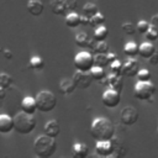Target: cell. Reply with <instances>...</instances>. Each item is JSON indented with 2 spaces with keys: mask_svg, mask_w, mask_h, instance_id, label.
<instances>
[{
  "mask_svg": "<svg viewBox=\"0 0 158 158\" xmlns=\"http://www.w3.org/2000/svg\"><path fill=\"white\" fill-rule=\"evenodd\" d=\"M148 62H149L152 65H157V64H158V53L154 52V53L148 58Z\"/></svg>",
  "mask_w": 158,
  "mask_h": 158,
  "instance_id": "74e56055",
  "label": "cell"
},
{
  "mask_svg": "<svg viewBox=\"0 0 158 158\" xmlns=\"http://www.w3.org/2000/svg\"><path fill=\"white\" fill-rule=\"evenodd\" d=\"M105 23V16L100 12V11H98L96 14H94L93 16H90L89 17V26H91V27H98V26H100V25H104Z\"/></svg>",
  "mask_w": 158,
  "mask_h": 158,
  "instance_id": "603a6c76",
  "label": "cell"
},
{
  "mask_svg": "<svg viewBox=\"0 0 158 158\" xmlns=\"http://www.w3.org/2000/svg\"><path fill=\"white\" fill-rule=\"evenodd\" d=\"M157 133H158V128H157Z\"/></svg>",
  "mask_w": 158,
  "mask_h": 158,
  "instance_id": "ee69618b",
  "label": "cell"
},
{
  "mask_svg": "<svg viewBox=\"0 0 158 158\" xmlns=\"http://www.w3.org/2000/svg\"><path fill=\"white\" fill-rule=\"evenodd\" d=\"M106 54H107V59H109V64H110V63H111L112 60H115V59L117 58V57H116V54H115V53H112V52H110V51H109V52H107Z\"/></svg>",
  "mask_w": 158,
  "mask_h": 158,
  "instance_id": "ab89813d",
  "label": "cell"
},
{
  "mask_svg": "<svg viewBox=\"0 0 158 158\" xmlns=\"http://www.w3.org/2000/svg\"><path fill=\"white\" fill-rule=\"evenodd\" d=\"M72 79H73L75 86L79 88V89H86L93 83V78L90 77L89 72H83V70H78V69L73 74V78Z\"/></svg>",
  "mask_w": 158,
  "mask_h": 158,
  "instance_id": "30bf717a",
  "label": "cell"
},
{
  "mask_svg": "<svg viewBox=\"0 0 158 158\" xmlns=\"http://www.w3.org/2000/svg\"><path fill=\"white\" fill-rule=\"evenodd\" d=\"M90 135L96 141L111 139L115 136V126L106 117H96L90 125Z\"/></svg>",
  "mask_w": 158,
  "mask_h": 158,
  "instance_id": "6da1fadb",
  "label": "cell"
},
{
  "mask_svg": "<svg viewBox=\"0 0 158 158\" xmlns=\"http://www.w3.org/2000/svg\"><path fill=\"white\" fill-rule=\"evenodd\" d=\"M123 53L127 56V57H135L138 54V46L136 42H127L125 46H123Z\"/></svg>",
  "mask_w": 158,
  "mask_h": 158,
  "instance_id": "d4e9b609",
  "label": "cell"
},
{
  "mask_svg": "<svg viewBox=\"0 0 158 158\" xmlns=\"http://www.w3.org/2000/svg\"><path fill=\"white\" fill-rule=\"evenodd\" d=\"M110 69H111V73L114 74H121V69H122V63L118 60V58H116L115 60H112L110 64H109Z\"/></svg>",
  "mask_w": 158,
  "mask_h": 158,
  "instance_id": "d6a6232c",
  "label": "cell"
},
{
  "mask_svg": "<svg viewBox=\"0 0 158 158\" xmlns=\"http://www.w3.org/2000/svg\"><path fill=\"white\" fill-rule=\"evenodd\" d=\"M120 120L125 126H131L137 122L138 120V111L135 106L127 105L120 112Z\"/></svg>",
  "mask_w": 158,
  "mask_h": 158,
  "instance_id": "9c48e42d",
  "label": "cell"
},
{
  "mask_svg": "<svg viewBox=\"0 0 158 158\" xmlns=\"http://www.w3.org/2000/svg\"><path fill=\"white\" fill-rule=\"evenodd\" d=\"M21 111H23L26 114H30V115H33L37 111L35 98H32V96H25L21 100Z\"/></svg>",
  "mask_w": 158,
  "mask_h": 158,
  "instance_id": "9a60e30c",
  "label": "cell"
},
{
  "mask_svg": "<svg viewBox=\"0 0 158 158\" xmlns=\"http://www.w3.org/2000/svg\"><path fill=\"white\" fill-rule=\"evenodd\" d=\"M138 60H136L133 57H128L126 59V62L122 64V69H121V75L125 77H135L138 72Z\"/></svg>",
  "mask_w": 158,
  "mask_h": 158,
  "instance_id": "7c38bea8",
  "label": "cell"
},
{
  "mask_svg": "<svg viewBox=\"0 0 158 158\" xmlns=\"http://www.w3.org/2000/svg\"><path fill=\"white\" fill-rule=\"evenodd\" d=\"M73 156L74 157H78V158H85L89 153V149H88V146L85 143H81V142H77L73 144Z\"/></svg>",
  "mask_w": 158,
  "mask_h": 158,
  "instance_id": "ffe728a7",
  "label": "cell"
},
{
  "mask_svg": "<svg viewBox=\"0 0 158 158\" xmlns=\"http://www.w3.org/2000/svg\"><path fill=\"white\" fill-rule=\"evenodd\" d=\"M154 93H156V85H154L151 80H147V81H141V80H138V81L135 84L133 95H135L136 99H138V100H141V101L151 100Z\"/></svg>",
  "mask_w": 158,
  "mask_h": 158,
  "instance_id": "5b68a950",
  "label": "cell"
},
{
  "mask_svg": "<svg viewBox=\"0 0 158 158\" xmlns=\"http://www.w3.org/2000/svg\"><path fill=\"white\" fill-rule=\"evenodd\" d=\"M26 9L32 16H40L44 10V5L41 0H28L26 4Z\"/></svg>",
  "mask_w": 158,
  "mask_h": 158,
  "instance_id": "5bb4252c",
  "label": "cell"
},
{
  "mask_svg": "<svg viewBox=\"0 0 158 158\" xmlns=\"http://www.w3.org/2000/svg\"><path fill=\"white\" fill-rule=\"evenodd\" d=\"M89 74L93 78V80H98V81H100L106 75L104 68L102 67H99V65H93L90 68V70H89Z\"/></svg>",
  "mask_w": 158,
  "mask_h": 158,
  "instance_id": "7402d4cb",
  "label": "cell"
},
{
  "mask_svg": "<svg viewBox=\"0 0 158 158\" xmlns=\"http://www.w3.org/2000/svg\"><path fill=\"white\" fill-rule=\"evenodd\" d=\"M77 89L73 79H68V78H64L60 80L59 83V91L64 95H68V94H72L74 90Z\"/></svg>",
  "mask_w": 158,
  "mask_h": 158,
  "instance_id": "d6986e66",
  "label": "cell"
},
{
  "mask_svg": "<svg viewBox=\"0 0 158 158\" xmlns=\"http://www.w3.org/2000/svg\"><path fill=\"white\" fill-rule=\"evenodd\" d=\"M89 23V17L85 15H80V25H88Z\"/></svg>",
  "mask_w": 158,
  "mask_h": 158,
  "instance_id": "60d3db41",
  "label": "cell"
},
{
  "mask_svg": "<svg viewBox=\"0 0 158 158\" xmlns=\"http://www.w3.org/2000/svg\"><path fill=\"white\" fill-rule=\"evenodd\" d=\"M12 118H14V130L20 135H30L36 128L37 122L33 115L20 111Z\"/></svg>",
  "mask_w": 158,
  "mask_h": 158,
  "instance_id": "3957f363",
  "label": "cell"
},
{
  "mask_svg": "<svg viewBox=\"0 0 158 158\" xmlns=\"http://www.w3.org/2000/svg\"><path fill=\"white\" fill-rule=\"evenodd\" d=\"M107 35H109V30L104 25H100V26L95 27V30H94V40L95 41H105Z\"/></svg>",
  "mask_w": 158,
  "mask_h": 158,
  "instance_id": "cb8c5ba5",
  "label": "cell"
},
{
  "mask_svg": "<svg viewBox=\"0 0 158 158\" xmlns=\"http://www.w3.org/2000/svg\"><path fill=\"white\" fill-rule=\"evenodd\" d=\"M148 27H149V23H148L146 20H141V21H138V23H137V30H138L139 33H143V35H144V32L148 30Z\"/></svg>",
  "mask_w": 158,
  "mask_h": 158,
  "instance_id": "d590c367",
  "label": "cell"
},
{
  "mask_svg": "<svg viewBox=\"0 0 158 158\" xmlns=\"http://www.w3.org/2000/svg\"><path fill=\"white\" fill-rule=\"evenodd\" d=\"M30 67L33 70H42L44 67V62L40 56H32L30 58Z\"/></svg>",
  "mask_w": 158,
  "mask_h": 158,
  "instance_id": "83f0119b",
  "label": "cell"
},
{
  "mask_svg": "<svg viewBox=\"0 0 158 158\" xmlns=\"http://www.w3.org/2000/svg\"><path fill=\"white\" fill-rule=\"evenodd\" d=\"M49 6L53 14L56 15H65L68 12L65 6V0H51Z\"/></svg>",
  "mask_w": 158,
  "mask_h": 158,
  "instance_id": "ac0fdd59",
  "label": "cell"
},
{
  "mask_svg": "<svg viewBox=\"0 0 158 158\" xmlns=\"http://www.w3.org/2000/svg\"><path fill=\"white\" fill-rule=\"evenodd\" d=\"M14 130V118L7 114H0V133H10Z\"/></svg>",
  "mask_w": 158,
  "mask_h": 158,
  "instance_id": "4fadbf2b",
  "label": "cell"
},
{
  "mask_svg": "<svg viewBox=\"0 0 158 158\" xmlns=\"http://www.w3.org/2000/svg\"><path fill=\"white\" fill-rule=\"evenodd\" d=\"M4 99H5V90H0V106L4 101Z\"/></svg>",
  "mask_w": 158,
  "mask_h": 158,
  "instance_id": "7bdbcfd3",
  "label": "cell"
},
{
  "mask_svg": "<svg viewBox=\"0 0 158 158\" xmlns=\"http://www.w3.org/2000/svg\"><path fill=\"white\" fill-rule=\"evenodd\" d=\"M94 65V58L93 54L90 52H79L75 54L74 57V67L78 70H83V72H89L90 68Z\"/></svg>",
  "mask_w": 158,
  "mask_h": 158,
  "instance_id": "8992f818",
  "label": "cell"
},
{
  "mask_svg": "<svg viewBox=\"0 0 158 158\" xmlns=\"http://www.w3.org/2000/svg\"><path fill=\"white\" fill-rule=\"evenodd\" d=\"M89 38H90V36L88 35V33H85V32H79V33H77L75 35V43H77V46H79V47H86V44H88V42H89Z\"/></svg>",
  "mask_w": 158,
  "mask_h": 158,
  "instance_id": "f1b7e54d",
  "label": "cell"
},
{
  "mask_svg": "<svg viewBox=\"0 0 158 158\" xmlns=\"http://www.w3.org/2000/svg\"><path fill=\"white\" fill-rule=\"evenodd\" d=\"M100 84L110 88V89H114L118 93H121L122 88H123V79H122V75L121 74H106L101 80H100Z\"/></svg>",
  "mask_w": 158,
  "mask_h": 158,
  "instance_id": "52a82bcc",
  "label": "cell"
},
{
  "mask_svg": "<svg viewBox=\"0 0 158 158\" xmlns=\"http://www.w3.org/2000/svg\"><path fill=\"white\" fill-rule=\"evenodd\" d=\"M93 51L95 53H107L109 52V44L105 41H96Z\"/></svg>",
  "mask_w": 158,
  "mask_h": 158,
  "instance_id": "4dcf8cb0",
  "label": "cell"
},
{
  "mask_svg": "<svg viewBox=\"0 0 158 158\" xmlns=\"http://www.w3.org/2000/svg\"><path fill=\"white\" fill-rule=\"evenodd\" d=\"M98 11H99V7H98L95 4H93V2H86V4L83 6V15H85V16H88V17L93 16V15L96 14Z\"/></svg>",
  "mask_w": 158,
  "mask_h": 158,
  "instance_id": "f546056e",
  "label": "cell"
},
{
  "mask_svg": "<svg viewBox=\"0 0 158 158\" xmlns=\"http://www.w3.org/2000/svg\"><path fill=\"white\" fill-rule=\"evenodd\" d=\"M43 131H44V135L56 138L59 135V132H60V127H59L58 121L57 120H49V121H47L46 125H44V127H43Z\"/></svg>",
  "mask_w": 158,
  "mask_h": 158,
  "instance_id": "2e32d148",
  "label": "cell"
},
{
  "mask_svg": "<svg viewBox=\"0 0 158 158\" xmlns=\"http://www.w3.org/2000/svg\"><path fill=\"white\" fill-rule=\"evenodd\" d=\"M33 151L35 154L40 158H49L57 151V142L53 137L41 135L33 142Z\"/></svg>",
  "mask_w": 158,
  "mask_h": 158,
  "instance_id": "7a4b0ae2",
  "label": "cell"
},
{
  "mask_svg": "<svg viewBox=\"0 0 158 158\" xmlns=\"http://www.w3.org/2000/svg\"><path fill=\"white\" fill-rule=\"evenodd\" d=\"M35 101H36L37 110L41 111V112H49L57 105L56 95L52 91H49V90H41V91H38L36 98H35Z\"/></svg>",
  "mask_w": 158,
  "mask_h": 158,
  "instance_id": "277c9868",
  "label": "cell"
},
{
  "mask_svg": "<svg viewBox=\"0 0 158 158\" xmlns=\"http://www.w3.org/2000/svg\"><path fill=\"white\" fill-rule=\"evenodd\" d=\"M64 22L68 27L70 28H75L80 25V15L77 14V12H69V14H65V19H64Z\"/></svg>",
  "mask_w": 158,
  "mask_h": 158,
  "instance_id": "44dd1931",
  "label": "cell"
},
{
  "mask_svg": "<svg viewBox=\"0 0 158 158\" xmlns=\"http://www.w3.org/2000/svg\"><path fill=\"white\" fill-rule=\"evenodd\" d=\"M156 52V47L152 42L147 41V42H143L138 46V54L142 57V58H146L148 59L153 53Z\"/></svg>",
  "mask_w": 158,
  "mask_h": 158,
  "instance_id": "e0dca14e",
  "label": "cell"
},
{
  "mask_svg": "<svg viewBox=\"0 0 158 158\" xmlns=\"http://www.w3.org/2000/svg\"><path fill=\"white\" fill-rule=\"evenodd\" d=\"M120 101H121V95H120L118 91L107 88V89L102 93L101 102L104 104V106H106V107H109V109H114V107L118 106Z\"/></svg>",
  "mask_w": 158,
  "mask_h": 158,
  "instance_id": "ba28073f",
  "label": "cell"
},
{
  "mask_svg": "<svg viewBox=\"0 0 158 158\" xmlns=\"http://www.w3.org/2000/svg\"><path fill=\"white\" fill-rule=\"evenodd\" d=\"M144 35H146V38H147L149 42H154L156 40H158V30L154 28V27L151 26V25H149L148 30L144 32Z\"/></svg>",
  "mask_w": 158,
  "mask_h": 158,
  "instance_id": "1f68e13d",
  "label": "cell"
},
{
  "mask_svg": "<svg viewBox=\"0 0 158 158\" xmlns=\"http://www.w3.org/2000/svg\"><path fill=\"white\" fill-rule=\"evenodd\" d=\"M95 152L99 157H112L114 153V144L111 139H102L96 141Z\"/></svg>",
  "mask_w": 158,
  "mask_h": 158,
  "instance_id": "8fae6325",
  "label": "cell"
},
{
  "mask_svg": "<svg viewBox=\"0 0 158 158\" xmlns=\"http://www.w3.org/2000/svg\"><path fill=\"white\" fill-rule=\"evenodd\" d=\"M4 56H5V58H6L7 60H11V59H12V52H11L10 49H5V51H4Z\"/></svg>",
  "mask_w": 158,
  "mask_h": 158,
  "instance_id": "b9f144b4",
  "label": "cell"
},
{
  "mask_svg": "<svg viewBox=\"0 0 158 158\" xmlns=\"http://www.w3.org/2000/svg\"><path fill=\"white\" fill-rule=\"evenodd\" d=\"M149 25H151V26H153L154 28H157V30H158V14H157V15H153V16H152V19H151V22H149Z\"/></svg>",
  "mask_w": 158,
  "mask_h": 158,
  "instance_id": "f35d334b",
  "label": "cell"
},
{
  "mask_svg": "<svg viewBox=\"0 0 158 158\" xmlns=\"http://www.w3.org/2000/svg\"><path fill=\"white\" fill-rule=\"evenodd\" d=\"M14 83V79L7 73H0V90L9 89Z\"/></svg>",
  "mask_w": 158,
  "mask_h": 158,
  "instance_id": "484cf974",
  "label": "cell"
},
{
  "mask_svg": "<svg viewBox=\"0 0 158 158\" xmlns=\"http://www.w3.org/2000/svg\"><path fill=\"white\" fill-rule=\"evenodd\" d=\"M65 6L68 11H72L77 7V0H65Z\"/></svg>",
  "mask_w": 158,
  "mask_h": 158,
  "instance_id": "8d00e7d4",
  "label": "cell"
},
{
  "mask_svg": "<svg viewBox=\"0 0 158 158\" xmlns=\"http://www.w3.org/2000/svg\"><path fill=\"white\" fill-rule=\"evenodd\" d=\"M121 30L126 33V35H133L136 32V27L133 26L132 22H123L121 25Z\"/></svg>",
  "mask_w": 158,
  "mask_h": 158,
  "instance_id": "e575fe53",
  "label": "cell"
},
{
  "mask_svg": "<svg viewBox=\"0 0 158 158\" xmlns=\"http://www.w3.org/2000/svg\"><path fill=\"white\" fill-rule=\"evenodd\" d=\"M93 58H94V65H99L102 68L109 65V59H107L106 53H95V56H93Z\"/></svg>",
  "mask_w": 158,
  "mask_h": 158,
  "instance_id": "4316f807",
  "label": "cell"
},
{
  "mask_svg": "<svg viewBox=\"0 0 158 158\" xmlns=\"http://www.w3.org/2000/svg\"><path fill=\"white\" fill-rule=\"evenodd\" d=\"M136 75H137L138 80H141V81L151 80V77H152V74H151V72H149L148 69H139Z\"/></svg>",
  "mask_w": 158,
  "mask_h": 158,
  "instance_id": "836d02e7",
  "label": "cell"
}]
</instances>
